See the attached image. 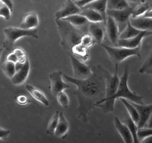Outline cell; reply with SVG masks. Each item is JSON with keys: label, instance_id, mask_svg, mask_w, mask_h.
Instances as JSON below:
<instances>
[{"label": "cell", "instance_id": "29", "mask_svg": "<svg viewBox=\"0 0 152 143\" xmlns=\"http://www.w3.org/2000/svg\"><path fill=\"white\" fill-rule=\"evenodd\" d=\"M140 74H146L152 75V52L150 51L147 57L144 60L140 68L139 69Z\"/></svg>", "mask_w": 152, "mask_h": 143}, {"label": "cell", "instance_id": "43", "mask_svg": "<svg viewBox=\"0 0 152 143\" xmlns=\"http://www.w3.org/2000/svg\"><path fill=\"white\" fill-rule=\"evenodd\" d=\"M141 17L145 18H152V8L146 12Z\"/></svg>", "mask_w": 152, "mask_h": 143}, {"label": "cell", "instance_id": "31", "mask_svg": "<svg viewBox=\"0 0 152 143\" xmlns=\"http://www.w3.org/2000/svg\"><path fill=\"white\" fill-rule=\"evenodd\" d=\"M1 69L4 74L11 79L16 73L15 64L9 61H5L1 66Z\"/></svg>", "mask_w": 152, "mask_h": 143}, {"label": "cell", "instance_id": "41", "mask_svg": "<svg viewBox=\"0 0 152 143\" xmlns=\"http://www.w3.org/2000/svg\"><path fill=\"white\" fill-rule=\"evenodd\" d=\"M6 61L9 62H12V63H16L18 61L17 57L15 54L13 52H10L6 57Z\"/></svg>", "mask_w": 152, "mask_h": 143}, {"label": "cell", "instance_id": "42", "mask_svg": "<svg viewBox=\"0 0 152 143\" xmlns=\"http://www.w3.org/2000/svg\"><path fill=\"white\" fill-rule=\"evenodd\" d=\"M1 1L9 9L11 12H12L13 10V9H14V3H13L12 1H10V0H1Z\"/></svg>", "mask_w": 152, "mask_h": 143}, {"label": "cell", "instance_id": "40", "mask_svg": "<svg viewBox=\"0 0 152 143\" xmlns=\"http://www.w3.org/2000/svg\"><path fill=\"white\" fill-rule=\"evenodd\" d=\"M10 133V131L0 127V139L3 140H7Z\"/></svg>", "mask_w": 152, "mask_h": 143}, {"label": "cell", "instance_id": "9", "mask_svg": "<svg viewBox=\"0 0 152 143\" xmlns=\"http://www.w3.org/2000/svg\"><path fill=\"white\" fill-rule=\"evenodd\" d=\"M63 74L61 71H58L49 75L50 91L55 97L59 92L70 88V85L64 81Z\"/></svg>", "mask_w": 152, "mask_h": 143}, {"label": "cell", "instance_id": "22", "mask_svg": "<svg viewBox=\"0 0 152 143\" xmlns=\"http://www.w3.org/2000/svg\"><path fill=\"white\" fill-rule=\"evenodd\" d=\"M69 53L84 63L90 59L89 49L83 46L80 42L74 46Z\"/></svg>", "mask_w": 152, "mask_h": 143}, {"label": "cell", "instance_id": "19", "mask_svg": "<svg viewBox=\"0 0 152 143\" xmlns=\"http://www.w3.org/2000/svg\"><path fill=\"white\" fill-rule=\"evenodd\" d=\"M107 0H93L83 9H91L99 13L103 18L104 25H105L107 17Z\"/></svg>", "mask_w": 152, "mask_h": 143}, {"label": "cell", "instance_id": "26", "mask_svg": "<svg viewBox=\"0 0 152 143\" xmlns=\"http://www.w3.org/2000/svg\"><path fill=\"white\" fill-rule=\"evenodd\" d=\"M120 101L124 105L126 108V110L128 111L129 114V116L130 117L132 120L137 125L138 123L139 117L137 109L135 107L131 104V102L124 99H119Z\"/></svg>", "mask_w": 152, "mask_h": 143}, {"label": "cell", "instance_id": "32", "mask_svg": "<svg viewBox=\"0 0 152 143\" xmlns=\"http://www.w3.org/2000/svg\"><path fill=\"white\" fill-rule=\"evenodd\" d=\"M59 113V111H56V113L50 120L48 124V129H47V132L48 134H50V135L54 134V132L58 123Z\"/></svg>", "mask_w": 152, "mask_h": 143}, {"label": "cell", "instance_id": "2", "mask_svg": "<svg viewBox=\"0 0 152 143\" xmlns=\"http://www.w3.org/2000/svg\"><path fill=\"white\" fill-rule=\"evenodd\" d=\"M61 37V45L63 49L70 52L72 48L80 41L85 33L72 25L64 20H55Z\"/></svg>", "mask_w": 152, "mask_h": 143}, {"label": "cell", "instance_id": "24", "mask_svg": "<svg viewBox=\"0 0 152 143\" xmlns=\"http://www.w3.org/2000/svg\"><path fill=\"white\" fill-rule=\"evenodd\" d=\"M80 15L85 17L87 20L92 23H104V20L101 15L96 12L89 9H82Z\"/></svg>", "mask_w": 152, "mask_h": 143}, {"label": "cell", "instance_id": "13", "mask_svg": "<svg viewBox=\"0 0 152 143\" xmlns=\"http://www.w3.org/2000/svg\"><path fill=\"white\" fill-rule=\"evenodd\" d=\"M104 26L105 33L107 35L108 40L113 44V46H116L120 35L116 22L113 18L107 16Z\"/></svg>", "mask_w": 152, "mask_h": 143}, {"label": "cell", "instance_id": "3", "mask_svg": "<svg viewBox=\"0 0 152 143\" xmlns=\"http://www.w3.org/2000/svg\"><path fill=\"white\" fill-rule=\"evenodd\" d=\"M130 68L128 65H125L122 75L120 78V82L116 93L111 100V104L115 107V100L117 99H124L132 103L140 105H145L142 96L138 95L131 90L128 85V79Z\"/></svg>", "mask_w": 152, "mask_h": 143}, {"label": "cell", "instance_id": "20", "mask_svg": "<svg viewBox=\"0 0 152 143\" xmlns=\"http://www.w3.org/2000/svg\"><path fill=\"white\" fill-rule=\"evenodd\" d=\"M114 125L124 143H134L132 135L128 127L117 116L114 118Z\"/></svg>", "mask_w": 152, "mask_h": 143}, {"label": "cell", "instance_id": "27", "mask_svg": "<svg viewBox=\"0 0 152 143\" xmlns=\"http://www.w3.org/2000/svg\"><path fill=\"white\" fill-rule=\"evenodd\" d=\"M150 9L151 8L148 2L145 1H141L133 8L131 17L135 18L141 17L146 12Z\"/></svg>", "mask_w": 152, "mask_h": 143}, {"label": "cell", "instance_id": "1", "mask_svg": "<svg viewBox=\"0 0 152 143\" xmlns=\"http://www.w3.org/2000/svg\"><path fill=\"white\" fill-rule=\"evenodd\" d=\"M92 73L85 80H78L63 74L67 82L74 84L76 89L73 92L78 102V118L87 123L95 105L104 98L107 79L110 73L101 65L91 66Z\"/></svg>", "mask_w": 152, "mask_h": 143}, {"label": "cell", "instance_id": "46", "mask_svg": "<svg viewBox=\"0 0 152 143\" xmlns=\"http://www.w3.org/2000/svg\"><path fill=\"white\" fill-rule=\"evenodd\" d=\"M3 50L4 49H3L2 47H1V48H0V57H1V54H2V52H3Z\"/></svg>", "mask_w": 152, "mask_h": 143}, {"label": "cell", "instance_id": "47", "mask_svg": "<svg viewBox=\"0 0 152 143\" xmlns=\"http://www.w3.org/2000/svg\"><path fill=\"white\" fill-rule=\"evenodd\" d=\"M1 3V1H0V4Z\"/></svg>", "mask_w": 152, "mask_h": 143}, {"label": "cell", "instance_id": "21", "mask_svg": "<svg viewBox=\"0 0 152 143\" xmlns=\"http://www.w3.org/2000/svg\"><path fill=\"white\" fill-rule=\"evenodd\" d=\"M69 125L63 112H59L58 123L54 132V135L58 137L65 138L69 130Z\"/></svg>", "mask_w": 152, "mask_h": 143}, {"label": "cell", "instance_id": "16", "mask_svg": "<svg viewBox=\"0 0 152 143\" xmlns=\"http://www.w3.org/2000/svg\"><path fill=\"white\" fill-rule=\"evenodd\" d=\"M39 25V16L36 12H31L25 15L20 28L25 30L36 29Z\"/></svg>", "mask_w": 152, "mask_h": 143}, {"label": "cell", "instance_id": "37", "mask_svg": "<svg viewBox=\"0 0 152 143\" xmlns=\"http://www.w3.org/2000/svg\"><path fill=\"white\" fill-rule=\"evenodd\" d=\"M0 17H3L7 21L10 20L11 17V11L2 1L0 4Z\"/></svg>", "mask_w": 152, "mask_h": 143}, {"label": "cell", "instance_id": "36", "mask_svg": "<svg viewBox=\"0 0 152 143\" xmlns=\"http://www.w3.org/2000/svg\"><path fill=\"white\" fill-rule=\"evenodd\" d=\"M80 43L83 46L89 49L91 47H92L94 44H96L94 39L88 33L85 34L82 36Z\"/></svg>", "mask_w": 152, "mask_h": 143}, {"label": "cell", "instance_id": "12", "mask_svg": "<svg viewBox=\"0 0 152 143\" xmlns=\"http://www.w3.org/2000/svg\"><path fill=\"white\" fill-rule=\"evenodd\" d=\"M152 32L142 31L139 34L130 39H119L115 47H124L129 49H135L142 45L143 39L152 35Z\"/></svg>", "mask_w": 152, "mask_h": 143}, {"label": "cell", "instance_id": "34", "mask_svg": "<svg viewBox=\"0 0 152 143\" xmlns=\"http://www.w3.org/2000/svg\"><path fill=\"white\" fill-rule=\"evenodd\" d=\"M152 128L149 127H143L138 128L137 137L139 142L144 139L152 136Z\"/></svg>", "mask_w": 152, "mask_h": 143}, {"label": "cell", "instance_id": "30", "mask_svg": "<svg viewBox=\"0 0 152 143\" xmlns=\"http://www.w3.org/2000/svg\"><path fill=\"white\" fill-rule=\"evenodd\" d=\"M124 123L128 127L131 133L133 139V143H139V141L137 137L138 127L137 124L132 120L129 116H127L124 121Z\"/></svg>", "mask_w": 152, "mask_h": 143}, {"label": "cell", "instance_id": "39", "mask_svg": "<svg viewBox=\"0 0 152 143\" xmlns=\"http://www.w3.org/2000/svg\"><path fill=\"white\" fill-rule=\"evenodd\" d=\"M93 0H75L73 1L75 4L81 9L90 3Z\"/></svg>", "mask_w": 152, "mask_h": 143}, {"label": "cell", "instance_id": "45", "mask_svg": "<svg viewBox=\"0 0 152 143\" xmlns=\"http://www.w3.org/2000/svg\"><path fill=\"white\" fill-rule=\"evenodd\" d=\"M24 64L17 62L15 63V68L16 72H18L23 67Z\"/></svg>", "mask_w": 152, "mask_h": 143}, {"label": "cell", "instance_id": "38", "mask_svg": "<svg viewBox=\"0 0 152 143\" xmlns=\"http://www.w3.org/2000/svg\"><path fill=\"white\" fill-rule=\"evenodd\" d=\"M15 100L20 105H25L28 104L29 99L26 95H19L15 97Z\"/></svg>", "mask_w": 152, "mask_h": 143}, {"label": "cell", "instance_id": "18", "mask_svg": "<svg viewBox=\"0 0 152 143\" xmlns=\"http://www.w3.org/2000/svg\"><path fill=\"white\" fill-rule=\"evenodd\" d=\"M129 23L132 26L140 31L152 32V18L141 17L133 18L131 17Z\"/></svg>", "mask_w": 152, "mask_h": 143}, {"label": "cell", "instance_id": "7", "mask_svg": "<svg viewBox=\"0 0 152 143\" xmlns=\"http://www.w3.org/2000/svg\"><path fill=\"white\" fill-rule=\"evenodd\" d=\"M133 8L134 6H130L122 10L107 11V16L113 18L116 22L120 33L124 30L129 22Z\"/></svg>", "mask_w": 152, "mask_h": 143}, {"label": "cell", "instance_id": "4", "mask_svg": "<svg viewBox=\"0 0 152 143\" xmlns=\"http://www.w3.org/2000/svg\"><path fill=\"white\" fill-rule=\"evenodd\" d=\"M119 65H115V71L113 74H110L107 79L106 86L105 96L104 98L98 102L95 107L102 108L105 113H113L115 107H113L111 104V100L116 93L120 82V78L118 76Z\"/></svg>", "mask_w": 152, "mask_h": 143}, {"label": "cell", "instance_id": "6", "mask_svg": "<svg viewBox=\"0 0 152 143\" xmlns=\"http://www.w3.org/2000/svg\"><path fill=\"white\" fill-rule=\"evenodd\" d=\"M101 45L108 54L110 60L114 65H119L130 57L136 56L140 59H141L140 50L142 45L135 49L108 46L104 44H102Z\"/></svg>", "mask_w": 152, "mask_h": 143}, {"label": "cell", "instance_id": "44", "mask_svg": "<svg viewBox=\"0 0 152 143\" xmlns=\"http://www.w3.org/2000/svg\"><path fill=\"white\" fill-rule=\"evenodd\" d=\"M139 143H152V136L144 139L143 140L140 141Z\"/></svg>", "mask_w": 152, "mask_h": 143}, {"label": "cell", "instance_id": "35", "mask_svg": "<svg viewBox=\"0 0 152 143\" xmlns=\"http://www.w3.org/2000/svg\"><path fill=\"white\" fill-rule=\"evenodd\" d=\"M15 54L17 57L18 61L19 63L24 64L28 58V56L26 52L23 49L21 48H15L12 51Z\"/></svg>", "mask_w": 152, "mask_h": 143}, {"label": "cell", "instance_id": "5", "mask_svg": "<svg viewBox=\"0 0 152 143\" xmlns=\"http://www.w3.org/2000/svg\"><path fill=\"white\" fill-rule=\"evenodd\" d=\"M5 41L2 48L7 51L11 52L14 49V45L17 41L23 37H31L38 39L39 36L36 29L25 30L16 27H9L4 30Z\"/></svg>", "mask_w": 152, "mask_h": 143}, {"label": "cell", "instance_id": "14", "mask_svg": "<svg viewBox=\"0 0 152 143\" xmlns=\"http://www.w3.org/2000/svg\"><path fill=\"white\" fill-rule=\"evenodd\" d=\"M100 23H90L88 27V33L95 41L96 44L101 45L105 37V30L100 25Z\"/></svg>", "mask_w": 152, "mask_h": 143}, {"label": "cell", "instance_id": "10", "mask_svg": "<svg viewBox=\"0 0 152 143\" xmlns=\"http://www.w3.org/2000/svg\"><path fill=\"white\" fill-rule=\"evenodd\" d=\"M135 107L138 113L139 120L137 126L138 128L143 127H149V124H151V116L152 114V105H140L132 103Z\"/></svg>", "mask_w": 152, "mask_h": 143}, {"label": "cell", "instance_id": "8", "mask_svg": "<svg viewBox=\"0 0 152 143\" xmlns=\"http://www.w3.org/2000/svg\"><path fill=\"white\" fill-rule=\"evenodd\" d=\"M69 55L72 68L73 78L78 80H85L89 77L92 73L91 66L86 65L71 53H69Z\"/></svg>", "mask_w": 152, "mask_h": 143}, {"label": "cell", "instance_id": "25", "mask_svg": "<svg viewBox=\"0 0 152 143\" xmlns=\"http://www.w3.org/2000/svg\"><path fill=\"white\" fill-rule=\"evenodd\" d=\"M130 6L129 2L125 0H109L107 4V10H122Z\"/></svg>", "mask_w": 152, "mask_h": 143}, {"label": "cell", "instance_id": "11", "mask_svg": "<svg viewBox=\"0 0 152 143\" xmlns=\"http://www.w3.org/2000/svg\"><path fill=\"white\" fill-rule=\"evenodd\" d=\"M82 9L78 8L72 0L66 1L55 14V20L64 19L73 15L80 14Z\"/></svg>", "mask_w": 152, "mask_h": 143}, {"label": "cell", "instance_id": "17", "mask_svg": "<svg viewBox=\"0 0 152 143\" xmlns=\"http://www.w3.org/2000/svg\"><path fill=\"white\" fill-rule=\"evenodd\" d=\"M30 70V63L27 59L23 67L18 71L11 79V81L15 85H20L23 83L29 75Z\"/></svg>", "mask_w": 152, "mask_h": 143}, {"label": "cell", "instance_id": "15", "mask_svg": "<svg viewBox=\"0 0 152 143\" xmlns=\"http://www.w3.org/2000/svg\"><path fill=\"white\" fill-rule=\"evenodd\" d=\"M62 20L69 22L77 29L84 33H88V27L90 23L82 15L80 14L73 15Z\"/></svg>", "mask_w": 152, "mask_h": 143}, {"label": "cell", "instance_id": "28", "mask_svg": "<svg viewBox=\"0 0 152 143\" xmlns=\"http://www.w3.org/2000/svg\"><path fill=\"white\" fill-rule=\"evenodd\" d=\"M142 31L137 30L132 26L129 22L124 30L120 33L119 39L126 40V39H130L137 36Z\"/></svg>", "mask_w": 152, "mask_h": 143}, {"label": "cell", "instance_id": "23", "mask_svg": "<svg viewBox=\"0 0 152 143\" xmlns=\"http://www.w3.org/2000/svg\"><path fill=\"white\" fill-rule=\"evenodd\" d=\"M26 89L34 99L45 106H48L49 105L48 99L44 93L40 90L29 84L26 85Z\"/></svg>", "mask_w": 152, "mask_h": 143}, {"label": "cell", "instance_id": "33", "mask_svg": "<svg viewBox=\"0 0 152 143\" xmlns=\"http://www.w3.org/2000/svg\"><path fill=\"white\" fill-rule=\"evenodd\" d=\"M56 97L58 102L62 107L66 109L69 107L70 99L68 95L64 91L59 92Z\"/></svg>", "mask_w": 152, "mask_h": 143}]
</instances>
